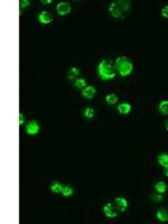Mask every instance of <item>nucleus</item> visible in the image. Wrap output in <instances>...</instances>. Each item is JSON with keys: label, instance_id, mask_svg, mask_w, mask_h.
<instances>
[{"label": "nucleus", "instance_id": "nucleus-3", "mask_svg": "<svg viewBox=\"0 0 168 224\" xmlns=\"http://www.w3.org/2000/svg\"><path fill=\"white\" fill-rule=\"evenodd\" d=\"M98 74L101 80L108 81L115 77V71L110 61H102L98 66Z\"/></svg>", "mask_w": 168, "mask_h": 224}, {"label": "nucleus", "instance_id": "nucleus-21", "mask_svg": "<svg viewBox=\"0 0 168 224\" xmlns=\"http://www.w3.org/2000/svg\"><path fill=\"white\" fill-rule=\"evenodd\" d=\"M150 197H151V199L154 201V202H160V201H162V195H160L159 193H157V194H154V195H151Z\"/></svg>", "mask_w": 168, "mask_h": 224}, {"label": "nucleus", "instance_id": "nucleus-18", "mask_svg": "<svg viewBox=\"0 0 168 224\" xmlns=\"http://www.w3.org/2000/svg\"><path fill=\"white\" fill-rule=\"evenodd\" d=\"M159 111L162 114H168V100L160 102V104H159Z\"/></svg>", "mask_w": 168, "mask_h": 224}, {"label": "nucleus", "instance_id": "nucleus-11", "mask_svg": "<svg viewBox=\"0 0 168 224\" xmlns=\"http://www.w3.org/2000/svg\"><path fill=\"white\" fill-rule=\"evenodd\" d=\"M157 218H158L160 222L168 221V212H166L164 208H160V210L157 212Z\"/></svg>", "mask_w": 168, "mask_h": 224}, {"label": "nucleus", "instance_id": "nucleus-2", "mask_svg": "<svg viewBox=\"0 0 168 224\" xmlns=\"http://www.w3.org/2000/svg\"><path fill=\"white\" fill-rule=\"evenodd\" d=\"M114 66H115V69L118 71V73H119L120 76H122V77L128 76L131 72H132V69H133L132 62L126 56L118 57L117 60H115Z\"/></svg>", "mask_w": 168, "mask_h": 224}, {"label": "nucleus", "instance_id": "nucleus-23", "mask_svg": "<svg viewBox=\"0 0 168 224\" xmlns=\"http://www.w3.org/2000/svg\"><path fill=\"white\" fill-rule=\"evenodd\" d=\"M162 16L165 17V18H168V6L164 7L162 9Z\"/></svg>", "mask_w": 168, "mask_h": 224}, {"label": "nucleus", "instance_id": "nucleus-24", "mask_svg": "<svg viewBox=\"0 0 168 224\" xmlns=\"http://www.w3.org/2000/svg\"><path fill=\"white\" fill-rule=\"evenodd\" d=\"M24 122H25V116L22 113H19V124L21 126Z\"/></svg>", "mask_w": 168, "mask_h": 224}, {"label": "nucleus", "instance_id": "nucleus-17", "mask_svg": "<svg viewBox=\"0 0 168 224\" xmlns=\"http://www.w3.org/2000/svg\"><path fill=\"white\" fill-rule=\"evenodd\" d=\"M80 75V71L76 67H72V69H70V71H68V73H67V77L70 80H73L75 79L76 76Z\"/></svg>", "mask_w": 168, "mask_h": 224}, {"label": "nucleus", "instance_id": "nucleus-16", "mask_svg": "<svg viewBox=\"0 0 168 224\" xmlns=\"http://www.w3.org/2000/svg\"><path fill=\"white\" fill-rule=\"evenodd\" d=\"M158 163L162 165V166H164V167L168 166V154H162V155H159Z\"/></svg>", "mask_w": 168, "mask_h": 224}, {"label": "nucleus", "instance_id": "nucleus-15", "mask_svg": "<svg viewBox=\"0 0 168 224\" xmlns=\"http://www.w3.org/2000/svg\"><path fill=\"white\" fill-rule=\"evenodd\" d=\"M74 86L79 90H84L86 88V81L84 79H77L74 83Z\"/></svg>", "mask_w": 168, "mask_h": 224}, {"label": "nucleus", "instance_id": "nucleus-26", "mask_svg": "<svg viewBox=\"0 0 168 224\" xmlns=\"http://www.w3.org/2000/svg\"><path fill=\"white\" fill-rule=\"evenodd\" d=\"M165 175L168 177V166H166L165 167Z\"/></svg>", "mask_w": 168, "mask_h": 224}, {"label": "nucleus", "instance_id": "nucleus-14", "mask_svg": "<svg viewBox=\"0 0 168 224\" xmlns=\"http://www.w3.org/2000/svg\"><path fill=\"white\" fill-rule=\"evenodd\" d=\"M63 185L61 183H58V182H55V183L52 184L51 186V191L53 193H55V194H60L61 192H62V190H63Z\"/></svg>", "mask_w": 168, "mask_h": 224}, {"label": "nucleus", "instance_id": "nucleus-19", "mask_svg": "<svg viewBox=\"0 0 168 224\" xmlns=\"http://www.w3.org/2000/svg\"><path fill=\"white\" fill-rule=\"evenodd\" d=\"M105 101H107V103L110 104V105H112V104H115L118 102V96L117 94H109L105 96Z\"/></svg>", "mask_w": 168, "mask_h": 224}, {"label": "nucleus", "instance_id": "nucleus-22", "mask_svg": "<svg viewBox=\"0 0 168 224\" xmlns=\"http://www.w3.org/2000/svg\"><path fill=\"white\" fill-rule=\"evenodd\" d=\"M19 3H20V8H27L30 5V2H29L28 0H21Z\"/></svg>", "mask_w": 168, "mask_h": 224}, {"label": "nucleus", "instance_id": "nucleus-6", "mask_svg": "<svg viewBox=\"0 0 168 224\" xmlns=\"http://www.w3.org/2000/svg\"><path fill=\"white\" fill-rule=\"evenodd\" d=\"M38 131H39V124H38V122L36 120L29 121V122L26 124V133H27V135L34 136V135H37Z\"/></svg>", "mask_w": 168, "mask_h": 224}, {"label": "nucleus", "instance_id": "nucleus-5", "mask_svg": "<svg viewBox=\"0 0 168 224\" xmlns=\"http://www.w3.org/2000/svg\"><path fill=\"white\" fill-rule=\"evenodd\" d=\"M103 212L108 218H115L118 215V208L114 203H108L103 206Z\"/></svg>", "mask_w": 168, "mask_h": 224}, {"label": "nucleus", "instance_id": "nucleus-25", "mask_svg": "<svg viewBox=\"0 0 168 224\" xmlns=\"http://www.w3.org/2000/svg\"><path fill=\"white\" fill-rule=\"evenodd\" d=\"M41 2L43 5H49V3H52V0H41Z\"/></svg>", "mask_w": 168, "mask_h": 224}, {"label": "nucleus", "instance_id": "nucleus-27", "mask_svg": "<svg viewBox=\"0 0 168 224\" xmlns=\"http://www.w3.org/2000/svg\"><path fill=\"white\" fill-rule=\"evenodd\" d=\"M166 129L168 130V121H167V123H166Z\"/></svg>", "mask_w": 168, "mask_h": 224}, {"label": "nucleus", "instance_id": "nucleus-20", "mask_svg": "<svg viewBox=\"0 0 168 224\" xmlns=\"http://www.w3.org/2000/svg\"><path fill=\"white\" fill-rule=\"evenodd\" d=\"M84 117L85 118H93L94 117V110H93L92 108H86L85 110H84Z\"/></svg>", "mask_w": 168, "mask_h": 224}, {"label": "nucleus", "instance_id": "nucleus-12", "mask_svg": "<svg viewBox=\"0 0 168 224\" xmlns=\"http://www.w3.org/2000/svg\"><path fill=\"white\" fill-rule=\"evenodd\" d=\"M155 190L159 194H162V193H165L166 190H167V185H166L165 182H158L155 185Z\"/></svg>", "mask_w": 168, "mask_h": 224}, {"label": "nucleus", "instance_id": "nucleus-7", "mask_svg": "<svg viewBox=\"0 0 168 224\" xmlns=\"http://www.w3.org/2000/svg\"><path fill=\"white\" fill-rule=\"evenodd\" d=\"M38 20H39V22L43 24V25H47V24L52 22V20H53V16H52L48 11L44 10V11H41V13L38 15Z\"/></svg>", "mask_w": 168, "mask_h": 224}, {"label": "nucleus", "instance_id": "nucleus-9", "mask_svg": "<svg viewBox=\"0 0 168 224\" xmlns=\"http://www.w3.org/2000/svg\"><path fill=\"white\" fill-rule=\"evenodd\" d=\"M95 93H96L95 88H93V86H90V85L86 86V88L82 91L83 98H85V99H92L95 95Z\"/></svg>", "mask_w": 168, "mask_h": 224}, {"label": "nucleus", "instance_id": "nucleus-4", "mask_svg": "<svg viewBox=\"0 0 168 224\" xmlns=\"http://www.w3.org/2000/svg\"><path fill=\"white\" fill-rule=\"evenodd\" d=\"M56 10L60 16H66V15H68L71 13L72 7H71V3L68 1H62V2L57 3Z\"/></svg>", "mask_w": 168, "mask_h": 224}, {"label": "nucleus", "instance_id": "nucleus-1", "mask_svg": "<svg viewBox=\"0 0 168 224\" xmlns=\"http://www.w3.org/2000/svg\"><path fill=\"white\" fill-rule=\"evenodd\" d=\"M130 8V5L128 1H122V0H117L110 5L109 11L112 17L117 19H122L124 17V13Z\"/></svg>", "mask_w": 168, "mask_h": 224}, {"label": "nucleus", "instance_id": "nucleus-8", "mask_svg": "<svg viewBox=\"0 0 168 224\" xmlns=\"http://www.w3.org/2000/svg\"><path fill=\"white\" fill-rule=\"evenodd\" d=\"M114 204H115V206H117L119 212H124L126 211V208L128 207L127 199L123 198V197H117V198L114 199Z\"/></svg>", "mask_w": 168, "mask_h": 224}, {"label": "nucleus", "instance_id": "nucleus-10", "mask_svg": "<svg viewBox=\"0 0 168 224\" xmlns=\"http://www.w3.org/2000/svg\"><path fill=\"white\" fill-rule=\"evenodd\" d=\"M118 111L121 114H128L131 111V105L129 103H121L118 105Z\"/></svg>", "mask_w": 168, "mask_h": 224}, {"label": "nucleus", "instance_id": "nucleus-13", "mask_svg": "<svg viewBox=\"0 0 168 224\" xmlns=\"http://www.w3.org/2000/svg\"><path fill=\"white\" fill-rule=\"evenodd\" d=\"M74 193V188L72 186H70V185H66V186L63 187V190H62V192H61V194L63 196H65V197H67V196H71L73 195Z\"/></svg>", "mask_w": 168, "mask_h": 224}]
</instances>
